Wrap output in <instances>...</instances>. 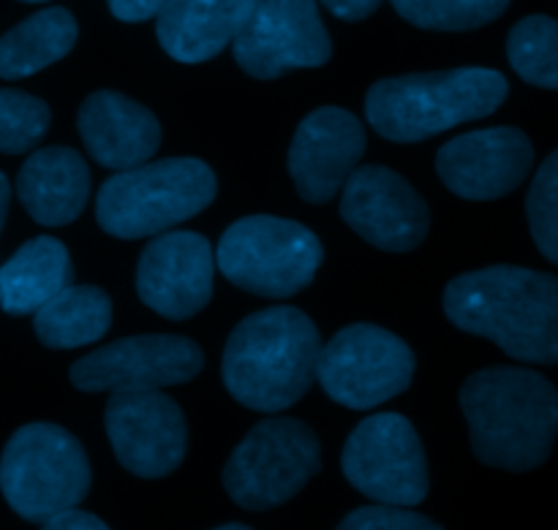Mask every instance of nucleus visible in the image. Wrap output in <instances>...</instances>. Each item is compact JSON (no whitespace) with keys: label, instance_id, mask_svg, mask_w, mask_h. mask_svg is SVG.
Masks as SVG:
<instances>
[{"label":"nucleus","instance_id":"nucleus-28","mask_svg":"<svg viewBox=\"0 0 558 530\" xmlns=\"http://www.w3.org/2000/svg\"><path fill=\"white\" fill-rule=\"evenodd\" d=\"M343 530H439V522L412 511V506L374 504L354 509L341 520Z\"/></svg>","mask_w":558,"mask_h":530},{"label":"nucleus","instance_id":"nucleus-16","mask_svg":"<svg viewBox=\"0 0 558 530\" xmlns=\"http://www.w3.org/2000/svg\"><path fill=\"white\" fill-rule=\"evenodd\" d=\"M534 167L532 139L521 128L469 131L436 152V172L456 196L490 201L512 194Z\"/></svg>","mask_w":558,"mask_h":530},{"label":"nucleus","instance_id":"nucleus-25","mask_svg":"<svg viewBox=\"0 0 558 530\" xmlns=\"http://www.w3.org/2000/svg\"><path fill=\"white\" fill-rule=\"evenodd\" d=\"M390 3L414 27L463 33L499 20L510 0H390Z\"/></svg>","mask_w":558,"mask_h":530},{"label":"nucleus","instance_id":"nucleus-32","mask_svg":"<svg viewBox=\"0 0 558 530\" xmlns=\"http://www.w3.org/2000/svg\"><path fill=\"white\" fill-rule=\"evenodd\" d=\"M9 201H11V185H9V177H5V174L0 172V232H3L5 215H9Z\"/></svg>","mask_w":558,"mask_h":530},{"label":"nucleus","instance_id":"nucleus-21","mask_svg":"<svg viewBox=\"0 0 558 530\" xmlns=\"http://www.w3.org/2000/svg\"><path fill=\"white\" fill-rule=\"evenodd\" d=\"M69 283H74V264L65 245L47 234L27 239L0 267V308L9 316H31Z\"/></svg>","mask_w":558,"mask_h":530},{"label":"nucleus","instance_id":"nucleus-1","mask_svg":"<svg viewBox=\"0 0 558 530\" xmlns=\"http://www.w3.org/2000/svg\"><path fill=\"white\" fill-rule=\"evenodd\" d=\"M445 313L458 330L494 341L518 362H558V278L496 264L463 272L445 288Z\"/></svg>","mask_w":558,"mask_h":530},{"label":"nucleus","instance_id":"nucleus-11","mask_svg":"<svg viewBox=\"0 0 558 530\" xmlns=\"http://www.w3.org/2000/svg\"><path fill=\"white\" fill-rule=\"evenodd\" d=\"M232 52L254 79H278L287 71L325 65L332 41L316 0H254Z\"/></svg>","mask_w":558,"mask_h":530},{"label":"nucleus","instance_id":"nucleus-5","mask_svg":"<svg viewBox=\"0 0 558 530\" xmlns=\"http://www.w3.org/2000/svg\"><path fill=\"white\" fill-rule=\"evenodd\" d=\"M218 180L199 158H163L120 169L101 185L96 221L118 239L156 237L213 205Z\"/></svg>","mask_w":558,"mask_h":530},{"label":"nucleus","instance_id":"nucleus-26","mask_svg":"<svg viewBox=\"0 0 558 530\" xmlns=\"http://www.w3.org/2000/svg\"><path fill=\"white\" fill-rule=\"evenodd\" d=\"M49 112L41 98L22 90H0V152L20 156L33 150L49 131Z\"/></svg>","mask_w":558,"mask_h":530},{"label":"nucleus","instance_id":"nucleus-15","mask_svg":"<svg viewBox=\"0 0 558 530\" xmlns=\"http://www.w3.org/2000/svg\"><path fill=\"white\" fill-rule=\"evenodd\" d=\"M216 278V250L196 232H161L136 267L140 299L158 316L183 321L207 308Z\"/></svg>","mask_w":558,"mask_h":530},{"label":"nucleus","instance_id":"nucleus-3","mask_svg":"<svg viewBox=\"0 0 558 530\" xmlns=\"http://www.w3.org/2000/svg\"><path fill=\"white\" fill-rule=\"evenodd\" d=\"M322 337L298 308L278 305L240 321L223 348V386L240 406L259 414L292 408L316 379Z\"/></svg>","mask_w":558,"mask_h":530},{"label":"nucleus","instance_id":"nucleus-18","mask_svg":"<svg viewBox=\"0 0 558 530\" xmlns=\"http://www.w3.org/2000/svg\"><path fill=\"white\" fill-rule=\"evenodd\" d=\"M76 128L93 161L118 172L150 161L161 147L156 114L114 90L87 96L76 114Z\"/></svg>","mask_w":558,"mask_h":530},{"label":"nucleus","instance_id":"nucleus-9","mask_svg":"<svg viewBox=\"0 0 558 530\" xmlns=\"http://www.w3.org/2000/svg\"><path fill=\"white\" fill-rule=\"evenodd\" d=\"M414 365L407 341L376 324H352L322 346L316 379L338 406L368 411L409 390Z\"/></svg>","mask_w":558,"mask_h":530},{"label":"nucleus","instance_id":"nucleus-14","mask_svg":"<svg viewBox=\"0 0 558 530\" xmlns=\"http://www.w3.org/2000/svg\"><path fill=\"white\" fill-rule=\"evenodd\" d=\"M341 188V218L374 248L409 254L428 237V205L392 169L357 167Z\"/></svg>","mask_w":558,"mask_h":530},{"label":"nucleus","instance_id":"nucleus-33","mask_svg":"<svg viewBox=\"0 0 558 530\" xmlns=\"http://www.w3.org/2000/svg\"><path fill=\"white\" fill-rule=\"evenodd\" d=\"M221 530H248V526H240V522H227V526H221Z\"/></svg>","mask_w":558,"mask_h":530},{"label":"nucleus","instance_id":"nucleus-24","mask_svg":"<svg viewBox=\"0 0 558 530\" xmlns=\"http://www.w3.org/2000/svg\"><path fill=\"white\" fill-rule=\"evenodd\" d=\"M507 58L523 82L543 90H556L558 22L548 14H532L518 22L507 38Z\"/></svg>","mask_w":558,"mask_h":530},{"label":"nucleus","instance_id":"nucleus-12","mask_svg":"<svg viewBox=\"0 0 558 530\" xmlns=\"http://www.w3.org/2000/svg\"><path fill=\"white\" fill-rule=\"evenodd\" d=\"M104 424L114 457L134 477L163 479L183 466L189 424L183 408L161 390L112 392Z\"/></svg>","mask_w":558,"mask_h":530},{"label":"nucleus","instance_id":"nucleus-27","mask_svg":"<svg viewBox=\"0 0 558 530\" xmlns=\"http://www.w3.org/2000/svg\"><path fill=\"white\" fill-rule=\"evenodd\" d=\"M529 226L537 248L548 261H558V152H550L539 167L526 199Z\"/></svg>","mask_w":558,"mask_h":530},{"label":"nucleus","instance_id":"nucleus-17","mask_svg":"<svg viewBox=\"0 0 558 530\" xmlns=\"http://www.w3.org/2000/svg\"><path fill=\"white\" fill-rule=\"evenodd\" d=\"M365 128L341 107H319L300 123L289 147V174L300 199L327 205L336 199L365 152Z\"/></svg>","mask_w":558,"mask_h":530},{"label":"nucleus","instance_id":"nucleus-20","mask_svg":"<svg viewBox=\"0 0 558 530\" xmlns=\"http://www.w3.org/2000/svg\"><path fill=\"white\" fill-rule=\"evenodd\" d=\"M251 5L254 0H167L156 14L158 44L178 63H205L234 41Z\"/></svg>","mask_w":558,"mask_h":530},{"label":"nucleus","instance_id":"nucleus-31","mask_svg":"<svg viewBox=\"0 0 558 530\" xmlns=\"http://www.w3.org/2000/svg\"><path fill=\"white\" fill-rule=\"evenodd\" d=\"M385 0H322L330 14H336L338 20H347V22H360V20H368Z\"/></svg>","mask_w":558,"mask_h":530},{"label":"nucleus","instance_id":"nucleus-19","mask_svg":"<svg viewBox=\"0 0 558 530\" xmlns=\"http://www.w3.org/2000/svg\"><path fill=\"white\" fill-rule=\"evenodd\" d=\"M16 196L41 226H69L90 199V169L71 147H44L22 163Z\"/></svg>","mask_w":558,"mask_h":530},{"label":"nucleus","instance_id":"nucleus-29","mask_svg":"<svg viewBox=\"0 0 558 530\" xmlns=\"http://www.w3.org/2000/svg\"><path fill=\"white\" fill-rule=\"evenodd\" d=\"M41 528L47 530H107V522L101 517H96L93 511L80 509V506H69V509H60L58 515L49 517L47 522H41Z\"/></svg>","mask_w":558,"mask_h":530},{"label":"nucleus","instance_id":"nucleus-10","mask_svg":"<svg viewBox=\"0 0 558 530\" xmlns=\"http://www.w3.org/2000/svg\"><path fill=\"white\" fill-rule=\"evenodd\" d=\"M347 482L376 504L420 506L428 498V460L417 430L401 414L363 419L343 446Z\"/></svg>","mask_w":558,"mask_h":530},{"label":"nucleus","instance_id":"nucleus-2","mask_svg":"<svg viewBox=\"0 0 558 530\" xmlns=\"http://www.w3.org/2000/svg\"><path fill=\"white\" fill-rule=\"evenodd\" d=\"M461 408L480 463L526 473L554 452L558 392L526 368H485L461 386Z\"/></svg>","mask_w":558,"mask_h":530},{"label":"nucleus","instance_id":"nucleus-8","mask_svg":"<svg viewBox=\"0 0 558 530\" xmlns=\"http://www.w3.org/2000/svg\"><path fill=\"white\" fill-rule=\"evenodd\" d=\"M322 471V446L300 419L272 417L254 424L223 466L229 498L248 511L292 501Z\"/></svg>","mask_w":558,"mask_h":530},{"label":"nucleus","instance_id":"nucleus-30","mask_svg":"<svg viewBox=\"0 0 558 530\" xmlns=\"http://www.w3.org/2000/svg\"><path fill=\"white\" fill-rule=\"evenodd\" d=\"M109 11L120 22H147L167 5V0H107Z\"/></svg>","mask_w":558,"mask_h":530},{"label":"nucleus","instance_id":"nucleus-22","mask_svg":"<svg viewBox=\"0 0 558 530\" xmlns=\"http://www.w3.org/2000/svg\"><path fill=\"white\" fill-rule=\"evenodd\" d=\"M80 27L63 5L31 14L0 36V79H25L74 49Z\"/></svg>","mask_w":558,"mask_h":530},{"label":"nucleus","instance_id":"nucleus-6","mask_svg":"<svg viewBox=\"0 0 558 530\" xmlns=\"http://www.w3.org/2000/svg\"><path fill=\"white\" fill-rule=\"evenodd\" d=\"M90 490V463L65 428L33 422L16 430L0 457V493L27 522H47L80 506Z\"/></svg>","mask_w":558,"mask_h":530},{"label":"nucleus","instance_id":"nucleus-34","mask_svg":"<svg viewBox=\"0 0 558 530\" xmlns=\"http://www.w3.org/2000/svg\"><path fill=\"white\" fill-rule=\"evenodd\" d=\"M22 3H47V0H22Z\"/></svg>","mask_w":558,"mask_h":530},{"label":"nucleus","instance_id":"nucleus-4","mask_svg":"<svg viewBox=\"0 0 558 530\" xmlns=\"http://www.w3.org/2000/svg\"><path fill=\"white\" fill-rule=\"evenodd\" d=\"M505 76L490 69H452L387 76L371 85L365 118L398 145H417L436 134L494 114L507 101Z\"/></svg>","mask_w":558,"mask_h":530},{"label":"nucleus","instance_id":"nucleus-13","mask_svg":"<svg viewBox=\"0 0 558 530\" xmlns=\"http://www.w3.org/2000/svg\"><path fill=\"white\" fill-rule=\"evenodd\" d=\"M205 365V354L189 337L136 335L107 343L71 365L80 392H136L189 384Z\"/></svg>","mask_w":558,"mask_h":530},{"label":"nucleus","instance_id":"nucleus-23","mask_svg":"<svg viewBox=\"0 0 558 530\" xmlns=\"http://www.w3.org/2000/svg\"><path fill=\"white\" fill-rule=\"evenodd\" d=\"M38 341L47 348H80L107 335L112 324V299L98 286L69 283L36 310Z\"/></svg>","mask_w":558,"mask_h":530},{"label":"nucleus","instance_id":"nucleus-7","mask_svg":"<svg viewBox=\"0 0 558 530\" xmlns=\"http://www.w3.org/2000/svg\"><path fill=\"white\" fill-rule=\"evenodd\" d=\"M325 250L308 226L289 218L248 215L221 234L216 267L229 283L267 299H287L311 286Z\"/></svg>","mask_w":558,"mask_h":530}]
</instances>
